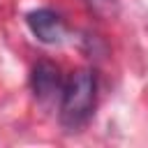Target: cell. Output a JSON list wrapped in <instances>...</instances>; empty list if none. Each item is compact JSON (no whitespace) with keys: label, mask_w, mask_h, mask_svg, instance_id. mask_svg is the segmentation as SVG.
Returning <instances> with one entry per match:
<instances>
[{"label":"cell","mask_w":148,"mask_h":148,"mask_svg":"<svg viewBox=\"0 0 148 148\" xmlns=\"http://www.w3.org/2000/svg\"><path fill=\"white\" fill-rule=\"evenodd\" d=\"M97 102V79L90 69H76L62 86L60 95V123L65 130L76 132L83 127Z\"/></svg>","instance_id":"6da1fadb"},{"label":"cell","mask_w":148,"mask_h":148,"mask_svg":"<svg viewBox=\"0 0 148 148\" xmlns=\"http://www.w3.org/2000/svg\"><path fill=\"white\" fill-rule=\"evenodd\" d=\"M30 83H32L35 97H37L42 104H51V102L60 99L62 86H65L58 65H53V62H49V60H42V62L35 65L32 76H30Z\"/></svg>","instance_id":"7a4b0ae2"},{"label":"cell","mask_w":148,"mask_h":148,"mask_svg":"<svg viewBox=\"0 0 148 148\" xmlns=\"http://www.w3.org/2000/svg\"><path fill=\"white\" fill-rule=\"evenodd\" d=\"M25 23H28L30 32L44 44H60L65 39V32H67L60 14H56L53 9H46V7L30 12L25 16Z\"/></svg>","instance_id":"3957f363"},{"label":"cell","mask_w":148,"mask_h":148,"mask_svg":"<svg viewBox=\"0 0 148 148\" xmlns=\"http://www.w3.org/2000/svg\"><path fill=\"white\" fill-rule=\"evenodd\" d=\"M90 2H92V0H90ZM95 2H97V0H95Z\"/></svg>","instance_id":"277c9868"}]
</instances>
